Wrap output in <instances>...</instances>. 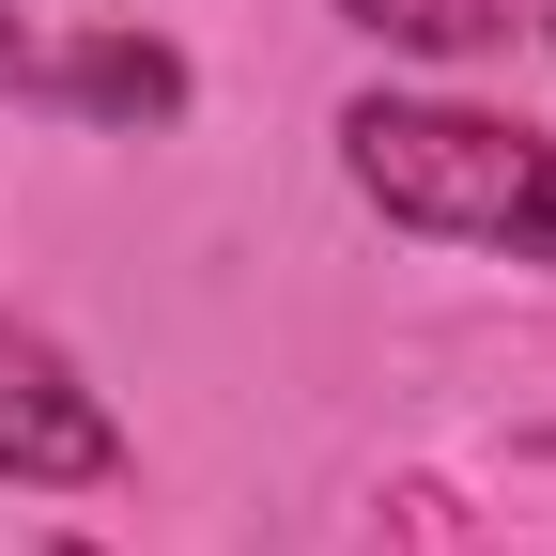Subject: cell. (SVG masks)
<instances>
[{
	"label": "cell",
	"mask_w": 556,
	"mask_h": 556,
	"mask_svg": "<svg viewBox=\"0 0 556 556\" xmlns=\"http://www.w3.org/2000/svg\"><path fill=\"white\" fill-rule=\"evenodd\" d=\"M541 31H556V0H541Z\"/></svg>",
	"instance_id": "obj_5"
},
{
	"label": "cell",
	"mask_w": 556,
	"mask_h": 556,
	"mask_svg": "<svg viewBox=\"0 0 556 556\" xmlns=\"http://www.w3.org/2000/svg\"><path fill=\"white\" fill-rule=\"evenodd\" d=\"M0 479L16 495H93V479H124V417L31 325H0Z\"/></svg>",
	"instance_id": "obj_2"
},
{
	"label": "cell",
	"mask_w": 556,
	"mask_h": 556,
	"mask_svg": "<svg viewBox=\"0 0 556 556\" xmlns=\"http://www.w3.org/2000/svg\"><path fill=\"white\" fill-rule=\"evenodd\" d=\"M371 47H417V62H464V47H495L510 31V0H340Z\"/></svg>",
	"instance_id": "obj_4"
},
{
	"label": "cell",
	"mask_w": 556,
	"mask_h": 556,
	"mask_svg": "<svg viewBox=\"0 0 556 556\" xmlns=\"http://www.w3.org/2000/svg\"><path fill=\"white\" fill-rule=\"evenodd\" d=\"M0 78L47 93V109H93V124H170V109H186V62H170L155 31H93V47L0 31Z\"/></svg>",
	"instance_id": "obj_3"
},
{
	"label": "cell",
	"mask_w": 556,
	"mask_h": 556,
	"mask_svg": "<svg viewBox=\"0 0 556 556\" xmlns=\"http://www.w3.org/2000/svg\"><path fill=\"white\" fill-rule=\"evenodd\" d=\"M340 170H356V201H371V217H402V232L556 263V139H526V124H495V109L356 93V109H340Z\"/></svg>",
	"instance_id": "obj_1"
}]
</instances>
